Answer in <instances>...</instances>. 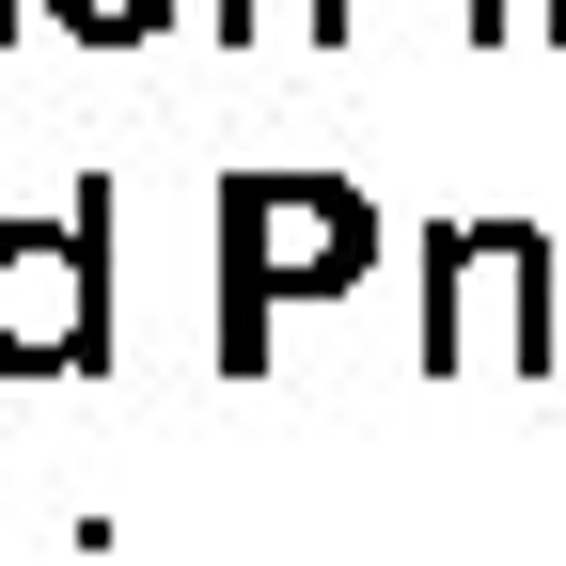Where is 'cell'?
<instances>
[{"label":"cell","instance_id":"obj_1","mask_svg":"<svg viewBox=\"0 0 566 566\" xmlns=\"http://www.w3.org/2000/svg\"><path fill=\"white\" fill-rule=\"evenodd\" d=\"M378 268V205L283 158V174H221V378H268V315L283 300H346Z\"/></svg>","mask_w":566,"mask_h":566},{"label":"cell","instance_id":"obj_2","mask_svg":"<svg viewBox=\"0 0 566 566\" xmlns=\"http://www.w3.org/2000/svg\"><path fill=\"white\" fill-rule=\"evenodd\" d=\"M424 378H551L566 363V252L535 221H424Z\"/></svg>","mask_w":566,"mask_h":566},{"label":"cell","instance_id":"obj_3","mask_svg":"<svg viewBox=\"0 0 566 566\" xmlns=\"http://www.w3.org/2000/svg\"><path fill=\"white\" fill-rule=\"evenodd\" d=\"M95 363H111V174H80L48 221H0V378Z\"/></svg>","mask_w":566,"mask_h":566},{"label":"cell","instance_id":"obj_4","mask_svg":"<svg viewBox=\"0 0 566 566\" xmlns=\"http://www.w3.org/2000/svg\"><path fill=\"white\" fill-rule=\"evenodd\" d=\"M221 32H283V48H346V0H221Z\"/></svg>","mask_w":566,"mask_h":566},{"label":"cell","instance_id":"obj_5","mask_svg":"<svg viewBox=\"0 0 566 566\" xmlns=\"http://www.w3.org/2000/svg\"><path fill=\"white\" fill-rule=\"evenodd\" d=\"M80 48H142V32H174V0H48Z\"/></svg>","mask_w":566,"mask_h":566},{"label":"cell","instance_id":"obj_6","mask_svg":"<svg viewBox=\"0 0 566 566\" xmlns=\"http://www.w3.org/2000/svg\"><path fill=\"white\" fill-rule=\"evenodd\" d=\"M520 32H535V48H566V0H520Z\"/></svg>","mask_w":566,"mask_h":566},{"label":"cell","instance_id":"obj_7","mask_svg":"<svg viewBox=\"0 0 566 566\" xmlns=\"http://www.w3.org/2000/svg\"><path fill=\"white\" fill-rule=\"evenodd\" d=\"M472 48H504V0H472Z\"/></svg>","mask_w":566,"mask_h":566},{"label":"cell","instance_id":"obj_8","mask_svg":"<svg viewBox=\"0 0 566 566\" xmlns=\"http://www.w3.org/2000/svg\"><path fill=\"white\" fill-rule=\"evenodd\" d=\"M0 17H17V0H0Z\"/></svg>","mask_w":566,"mask_h":566}]
</instances>
